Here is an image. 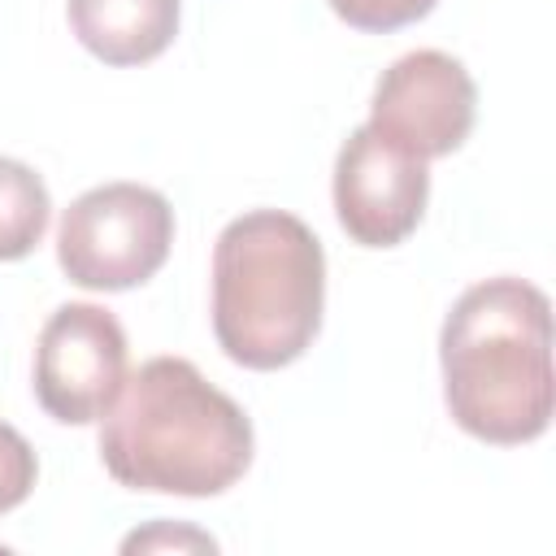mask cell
<instances>
[{"instance_id": "obj_4", "label": "cell", "mask_w": 556, "mask_h": 556, "mask_svg": "<svg viewBox=\"0 0 556 556\" xmlns=\"http://www.w3.org/2000/svg\"><path fill=\"white\" fill-rule=\"evenodd\" d=\"M174 208L143 182H104L83 191L56 230V261L74 287L130 291L169 256Z\"/></svg>"}, {"instance_id": "obj_11", "label": "cell", "mask_w": 556, "mask_h": 556, "mask_svg": "<svg viewBox=\"0 0 556 556\" xmlns=\"http://www.w3.org/2000/svg\"><path fill=\"white\" fill-rule=\"evenodd\" d=\"M35 478H39L35 447L9 421H0V513H13L17 504H26V495L35 491Z\"/></svg>"}, {"instance_id": "obj_8", "label": "cell", "mask_w": 556, "mask_h": 556, "mask_svg": "<svg viewBox=\"0 0 556 556\" xmlns=\"http://www.w3.org/2000/svg\"><path fill=\"white\" fill-rule=\"evenodd\" d=\"M178 0H65L70 30L104 65L156 61L178 35Z\"/></svg>"}, {"instance_id": "obj_6", "label": "cell", "mask_w": 556, "mask_h": 556, "mask_svg": "<svg viewBox=\"0 0 556 556\" xmlns=\"http://www.w3.org/2000/svg\"><path fill=\"white\" fill-rule=\"evenodd\" d=\"M478 117V87L469 70L439 48H417L391 61L369 100V130L391 148L434 161L452 156Z\"/></svg>"}, {"instance_id": "obj_5", "label": "cell", "mask_w": 556, "mask_h": 556, "mask_svg": "<svg viewBox=\"0 0 556 556\" xmlns=\"http://www.w3.org/2000/svg\"><path fill=\"white\" fill-rule=\"evenodd\" d=\"M130 378L122 321L104 304H61L35 343V400L61 426L100 421Z\"/></svg>"}, {"instance_id": "obj_12", "label": "cell", "mask_w": 556, "mask_h": 556, "mask_svg": "<svg viewBox=\"0 0 556 556\" xmlns=\"http://www.w3.org/2000/svg\"><path fill=\"white\" fill-rule=\"evenodd\" d=\"M152 543H191V547H208V552L217 547L208 534H195V530H187V534H178V530H174V534H169V530H156V534H130V539H126V552L152 547Z\"/></svg>"}, {"instance_id": "obj_10", "label": "cell", "mask_w": 556, "mask_h": 556, "mask_svg": "<svg viewBox=\"0 0 556 556\" xmlns=\"http://www.w3.org/2000/svg\"><path fill=\"white\" fill-rule=\"evenodd\" d=\"M439 0H330L334 17H343L352 30H369V35H387L400 26L421 22Z\"/></svg>"}, {"instance_id": "obj_2", "label": "cell", "mask_w": 556, "mask_h": 556, "mask_svg": "<svg viewBox=\"0 0 556 556\" xmlns=\"http://www.w3.org/2000/svg\"><path fill=\"white\" fill-rule=\"evenodd\" d=\"M452 421L495 447L534 443L552 426V300L526 278L473 282L439 334Z\"/></svg>"}, {"instance_id": "obj_1", "label": "cell", "mask_w": 556, "mask_h": 556, "mask_svg": "<svg viewBox=\"0 0 556 556\" xmlns=\"http://www.w3.org/2000/svg\"><path fill=\"white\" fill-rule=\"evenodd\" d=\"M100 421V460L130 491L204 500L252 465L248 413L182 356L143 361Z\"/></svg>"}, {"instance_id": "obj_9", "label": "cell", "mask_w": 556, "mask_h": 556, "mask_svg": "<svg viewBox=\"0 0 556 556\" xmlns=\"http://www.w3.org/2000/svg\"><path fill=\"white\" fill-rule=\"evenodd\" d=\"M52 217L43 178L13 156H0V261H22L39 248Z\"/></svg>"}, {"instance_id": "obj_7", "label": "cell", "mask_w": 556, "mask_h": 556, "mask_svg": "<svg viewBox=\"0 0 556 556\" xmlns=\"http://www.w3.org/2000/svg\"><path fill=\"white\" fill-rule=\"evenodd\" d=\"M430 200L426 161L391 148L369 126H356L334 156V217L361 248L404 243Z\"/></svg>"}, {"instance_id": "obj_3", "label": "cell", "mask_w": 556, "mask_h": 556, "mask_svg": "<svg viewBox=\"0 0 556 556\" xmlns=\"http://www.w3.org/2000/svg\"><path fill=\"white\" fill-rule=\"evenodd\" d=\"M326 308V252L317 235L282 208L235 217L213 248V334L243 369L300 361Z\"/></svg>"}]
</instances>
